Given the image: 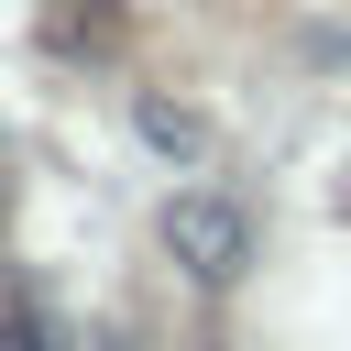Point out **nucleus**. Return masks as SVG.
Returning <instances> with one entry per match:
<instances>
[{"mask_svg":"<svg viewBox=\"0 0 351 351\" xmlns=\"http://www.w3.org/2000/svg\"><path fill=\"white\" fill-rule=\"evenodd\" d=\"M165 241H176V263H186V274L230 285V274L252 263V208H241V197H219V186H197V197H176V208H165Z\"/></svg>","mask_w":351,"mask_h":351,"instance_id":"nucleus-1","label":"nucleus"}]
</instances>
